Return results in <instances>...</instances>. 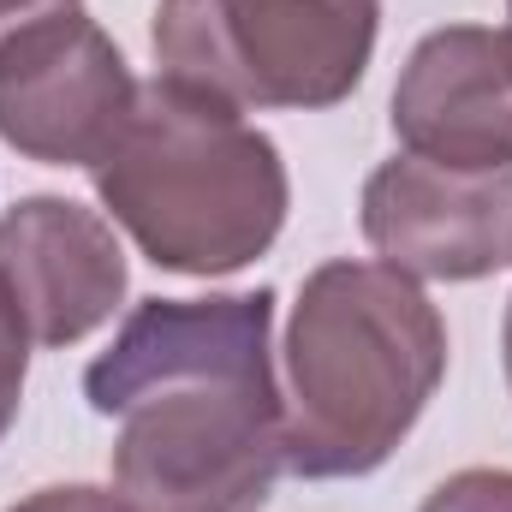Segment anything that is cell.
Listing matches in <instances>:
<instances>
[{
	"label": "cell",
	"mask_w": 512,
	"mask_h": 512,
	"mask_svg": "<svg viewBox=\"0 0 512 512\" xmlns=\"http://www.w3.org/2000/svg\"><path fill=\"white\" fill-rule=\"evenodd\" d=\"M441 376L447 322L411 274L358 256L310 268L286 322V471L304 483L382 471Z\"/></svg>",
	"instance_id": "2"
},
{
	"label": "cell",
	"mask_w": 512,
	"mask_h": 512,
	"mask_svg": "<svg viewBox=\"0 0 512 512\" xmlns=\"http://www.w3.org/2000/svg\"><path fill=\"white\" fill-rule=\"evenodd\" d=\"M417 512H512V471H495V465L453 471L447 483L429 489Z\"/></svg>",
	"instance_id": "9"
},
{
	"label": "cell",
	"mask_w": 512,
	"mask_h": 512,
	"mask_svg": "<svg viewBox=\"0 0 512 512\" xmlns=\"http://www.w3.org/2000/svg\"><path fill=\"white\" fill-rule=\"evenodd\" d=\"M393 137L435 167H512V24L429 30L399 66Z\"/></svg>",
	"instance_id": "8"
},
{
	"label": "cell",
	"mask_w": 512,
	"mask_h": 512,
	"mask_svg": "<svg viewBox=\"0 0 512 512\" xmlns=\"http://www.w3.org/2000/svg\"><path fill=\"white\" fill-rule=\"evenodd\" d=\"M66 6H78V0H0V42L36 18H48V12H66Z\"/></svg>",
	"instance_id": "12"
},
{
	"label": "cell",
	"mask_w": 512,
	"mask_h": 512,
	"mask_svg": "<svg viewBox=\"0 0 512 512\" xmlns=\"http://www.w3.org/2000/svg\"><path fill=\"white\" fill-rule=\"evenodd\" d=\"M274 292L143 298L84 370L114 417V495L131 512H262L286 471Z\"/></svg>",
	"instance_id": "1"
},
{
	"label": "cell",
	"mask_w": 512,
	"mask_h": 512,
	"mask_svg": "<svg viewBox=\"0 0 512 512\" xmlns=\"http://www.w3.org/2000/svg\"><path fill=\"white\" fill-rule=\"evenodd\" d=\"M364 239L411 280H489L512 262V167L465 173L393 155L364 179Z\"/></svg>",
	"instance_id": "6"
},
{
	"label": "cell",
	"mask_w": 512,
	"mask_h": 512,
	"mask_svg": "<svg viewBox=\"0 0 512 512\" xmlns=\"http://www.w3.org/2000/svg\"><path fill=\"white\" fill-rule=\"evenodd\" d=\"M24 376H30V328H24V316L0 280V441L24 405Z\"/></svg>",
	"instance_id": "10"
},
{
	"label": "cell",
	"mask_w": 512,
	"mask_h": 512,
	"mask_svg": "<svg viewBox=\"0 0 512 512\" xmlns=\"http://www.w3.org/2000/svg\"><path fill=\"white\" fill-rule=\"evenodd\" d=\"M6 512H131L114 489H90V483H54V489H36L24 495L18 507Z\"/></svg>",
	"instance_id": "11"
},
{
	"label": "cell",
	"mask_w": 512,
	"mask_h": 512,
	"mask_svg": "<svg viewBox=\"0 0 512 512\" xmlns=\"http://www.w3.org/2000/svg\"><path fill=\"white\" fill-rule=\"evenodd\" d=\"M507 12H512V0H507Z\"/></svg>",
	"instance_id": "14"
},
{
	"label": "cell",
	"mask_w": 512,
	"mask_h": 512,
	"mask_svg": "<svg viewBox=\"0 0 512 512\" xmlns=\"http://www.w3.org/2000/svg\"><path fill=\"white\" fill-rule=\"evenodd\" d=\"M90 185L108 221H120L155 268L191 280L251 268L292 209L280 143L179 78L137 84Z\"/></svg>",
	"instance_id": "3"
},
{
	"label": "cell",
	"mask_w": 512,
	"mask_h": 512,
	"mask_svg": "<svg viewBox=\"0 0 512 512\" xmlns=\"http://www.w3.org/2000/svg\"><path fill=\"white\" fill-rule=\"evenodd\" d=\"M0 280L30 346H78L126 304V251L102 209L36 191L0 209Z\"/></svg>",
	"instance_id": "7"
},
{
	"label": "cell",
	"mask_w": 512,
	"mask_h": 512,
	"mask_svg": "<svg viewBox=\"0 0 512 512\" xmlns=\"http://www.w3.org/2000/svg\"><path fill=\"white\" fill-rule=\"evenodd\" d=\"M501 358H507V387H512V304H507V328H501Z\"/></svg>",
	"instance_id": "13"
},
{
	"label": "cell",
	"mask_w": 512,
	"mask_h": 512,
	"mask_svg": "<svg viewBox=\"0 0 512 512\" xmlns=\"http://www.w3.org/2000/svg\"><path fill=\"white\" fill-rule=\"evenodd\" d=\"M382 36V0H161L149 48L227 108H334L346 102Z\"/></svg>",
	"instance_id": "4"
},
{
	"label": "cell",
	"mask_w": 512,
	"mask_h": 512,
	"mask_svg": "<svg viewBox=\"0 0 512 512\" xmlns=\"http://www.w3.org/2000/svg\"><path fill=\"white\" fill-rule=\"evenodd\" d=\"M137 102L120 42L84 12H48L0 42V143L42 167H96Z\"/></svg>",
	"instance_id": "5"
}]
</instances>
